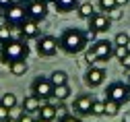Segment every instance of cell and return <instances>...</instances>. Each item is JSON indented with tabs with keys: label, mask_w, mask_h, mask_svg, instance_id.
<instances>
[{
	"label": "cell",
	"mask_w": 130,
	"mask_h": 122,
	"mask_svg": "<svg viewBox=\"0 0 130 122\" xmlns=\"http://www.w3.org/2000/svg\"><path fill=\"white\" fill-rule=\"evenodd\" d=\"M60 50L62 52H66V54L74 56V54H80V52H85L89 46L85 42V33L76 29V27H68L66 31L60 35Z\"/></svg>",
	"instance_id": "1"
},
{
	"label": "cell",
	"mask_w": 130,
	"mask_h": 122,
	"mask_svg": "<svg viewBox=\"0 0 130 122\" xmlns=\"http://www.w3.org/2000/svg\"><path fill=\"white\" fill-rule=\"evenodd\" d=\"M29 56V46L25 44V39H10L6 44H2L0 48V60L4 64H12L17 60H27Z\"/></svg>",
	"instance_id": "2"
},
{
	"label": "cell",
	"mask_w": 130,
	"mask_h": 122,
	"mask_svg": "<svg viewBox=\"0 0 130 122\" xmlns=\"http://www.w3.org/2000/svg\"><path fill=\"white\" fill-rule=\"evenodd\" d=\"M31 93L37 95L41 101L52 99V97H54V85H52L50 77H43V75L35 77V79H33V83H31Z\"/></svg>",
	"instance_id": "3"
},
{
	"label": "cell",
	"mask_w": 130,
	"mask_h": 122,
	"mask_svg": "<svg viewBox=\"0 0 130 122\" xmlns=\"http://www.w3.org/2000/svg\"><path fill=\"white\" fill-rule=\"evenodd\" d=\"M105 99H111V101H116L120 103V106H124V103L130 99V85H124L122 81H113L107 85V89H105Z\"/></svg>",
	"instance_id": "4"
},
{
	"label": "cell",
	"mask_w": 130,
	"mask_h": 122,
	"mask_svg": "<svg viewBox=\"0 0 130 122\" xmlns=\"http://www.w3.org/2000/svg\"><path fill=\"white\" fill-rule=\"evenodd\" d=\"M60 48V42L54 35H39L37 37V54L43 58H52Z\"/></svg>",
	"instance_id": "5"
},
{
	"label": "cell",
	"mask_w": 130,
	"mask_h": 122,
	"mask_svg": "<svg viewBox=\"0 0 130 122\" xmlns=\"http://www.w3.org/2000/svg\"><path fill=\"white\" fill-rule=\"evenodd\" d=\"M27 19V8L19 2H14L10 4L8 8H4V21L8 25H21L23 21Z\"/></svg>",
	"instance_id": "6"
},
{
	"label": "cell",
	"mask_w": 130,
	"mask_h": 122,
	"mask_svg": "<svg viewBox=\"0 0 130 122\" xmlns=\"http://www.w3.org/2000/svg\"><path fill=\"white\" fill-rule=\"evenodd\" d=\"M93 52L97 54V60L99 62H107L109 58H113V42H107V39H97L95 44H91Z\"/></svg>",
	"instance_id": "7"
},
{
	"label": "cell",
	"mask_w": 130,
	"mask_h": 122,
	"mask_svg": "<svg viewBox=\"0 0 130 122\" xmlns=\"http://www.w3.org/2000/svg\"><path fill=\"white\" fill-rule=\"evenodd\" d=\"M25 8H27V17L33 21H43L47 17V4L41 2V0H31V2L25 4Z\"/></svg>",
	"instance_id": "8"
},
{
	"label": "cell",
	"mask_w": 130,
	"mask_h": 122,
	"mask_svg": "<svg viewBox=\"0 0 130 122\" xmlns=\"http://www.w3.org/2000/svg\"><path fill=\"white\" fill-rule=\"evenodd\" d=\"M105 81V68H99V66H89V71L85 73V83L91 87V89H95V87L103 85Z\"/></svg>",
	"instance_id": "9"
},
{
	"label": "cell",
	"mask_w": 130,
	"mask_h": 122,
	"mask_svg": "<svg viewBox=\"0 0 130 122\" xmlns=\"http://www.w3.org/2000/svg\"><path fill=\"white\" fill-rule=\"evenodd\" d=\"M111 27V19L105 15V12H95L91 19H89V29L97 31V33H103Z\"/></svg>",
	"instance_id": "10"
},
{
	"label": "cell",
	"mask_w": 130,
	"mask_h": 122,
	"mask_svg": "<svg viewBox=\"0 0 130 122\" xmlns=\"http://www.w3.org/2000/svg\"><path fill=\"white\" fill-rule=\"evenodd\" d=\"M93 101L91 95H78L72 103V110L78 114V116H91V108H93Z\"/></svg>",
	"instance_id": "11"
},
{
	"label": "cell",
	"mask_w": 130,
	"mask_h": 122,
	"mask_svg": "<svg viewBox=\"0 0 130 122\" xmlns=\"http://www.w3.org/2000/svg\"><path fill=\"white\" fill-rule=\"evenodd\" d=\"M21 31H23V39H37L39 37V21H33V19H27L21 23Z\"/></svg>",
	"instance_id": "12"
},
{
	"label": "cell",
	"mask_w": 130,
	"mask_h": 122,
	"mask_svg": "<svg viewBox=\"0 0 130 122\" xmlns=\"http://www.w3.org/2000/svg\"><path fill=\"white\" fill-rule=\"evenodd\" d=\"M41 99L37 97V95H27L25 99H23V103H21V110L23 112H27V114H33V112H39V108H41Z\"/></svg>",
	"instance_id": "13"
},
{
	"label": "cell",
	"mask_w": 130,
	"mask_h": 122,
	"mask_svg": "<svg viewBox=\"0 0 130 122\" xmlns=\"http://www.w3.org/2000/svg\"><path fill=\"white\" fill-rule=\"evenodd\" d=\"M52 4L56 6L58 12H70V10H76V6L80 4V0H54Z\"/></svg>",
	"instance_id": "14"
},
{
	"label": "cell",
	"mask_w": 130,
	"mask_h": 122,
	"mask_svg": "<svg viewBox=\"0 0 130 122\" xmlns=\"http://www.w3.org/2000/svg\"><path fill=\"white\" fill-rule=\"evenodd\" d=\"M39 118H43V120H50V122H54L58 116H56V106H52V103H47V101H43L41 103V108H39Z\"/></svg>",
	"instance_id": "15"
},
{
	"label": "cell",
	"mask_w": 130,
	"mask_h": 122,
	"mask_svg": "<svg viewBox=\"0 0 130 122\" xmlns=\"http://www.w3.org/2000/svg\"><path fill=\"white\" fill-rule=\"evenodd\" d=\"M76 15L80 17V19H91V17L95 15V6L91 4V2H80L78 6H76Z\"/></svg>",
	"instance_id": "16"
},
{
	"label": "cell",
	"mask_w": 130,
	"mask_h": 122,
	"mask_svg": "<svg viewBox=\"0 0 130 122\" xmlns=\"http://www.w3.org/2000/svg\"><path fill=\"white\" fill-rule=\"evenodd\" d=\"M0 106H4V108H8L10 112L14 110V108H17L19 106V99H17V95H14V93H2V95H0Z\"/></svg>",
	"instance_id": "17"
},
{
	"label": "cell",
	"mask_w": 130,
	"mask_h": 122,
	"mask_svg": "<svg viewBox=\"0 0 130 122\" xmlns=\"http://www.w3.org/2000/svg\"><path fill=\"white\" fill-rule=\"evenodd\" d=\"M50 81L54 87H60V85H68V75L64 73V71H54L50 75Z\"/></svg>",
	"instance_id": "18"
},
{
	"label": "cell",
	"mask_w": 130,
	"mask_h": 122,
	"mask_svg": "<svg viewBox=\"0 0 130 122\" xmlns=\"http://www.w3.org/2000/svg\"><path fill=\"white\" fill-rule=\"evenodd\" d=\"M8 68H10V73H12L14 77H21V75H25V73H27V68H29V64H27L25 60H17V62H12V64H8Z\"/></svg>",
	"instance_id": "19"
},
{
	"label": "cell",
	"mask_w": 130,
	"mask_h": 122,
	"mask_svg": "<svg viewBox=\"0 0 130 122\" xmlns=\"http://www.w3.org/2000/svg\"><path fill=\"white\" fill-rule=\"evenodd\" d=\"M130 56V46H116L113 48V58H116L120 64Z\"/></svg>",
	"instance_id": "20"
},
{
	"label": "cell",
	"mask_w": 130,
	"mask_h": 122,
	"mask_svg": "<svg viewBox=\"0 0 130 122\" xmlns=\"http://www.w3.org/2000/svg\"><path fill=\"white\" fill-rule=\"evenodd\" d=\"M68 95H70V87H68V85L54 87V99H58V101H64V99H68Z\"/></svg>",
	"instance_id": "21"
},
{
	"label": "cell",
	"mask_w": 130,
	"mask_h": 122,
	"mask_svg": "<svg viewBox=\"0 0 130 122\" xmlns=\"http://www.w3.org/2000/svg\"><path fill=\"white\" fill-rule=\"evenodd\" d=\"M12 39V25L4 23V25H0V44H6Z\"/></svg>",
	"instance_id": "22"
},
{
	"label": "cell",
	"mask_w": 130,
	"mask_h": 122,
	"mask_svg": "<svg viewBox=\"0 0 130 122\" xmlns=\"http://www.w3.org/2000/svg\"><path fill=\"white\" fill-rule=\"evenodd\" d=\"M99 8H101V12H111L120 6H118L116 0H99Z\"/></svg>",
	"instance_id": "23"
},
{
	"label": "cell",
	"mask_w": 130,
	"mask_h": 122,
	"mask_svg": "<svg viewBox=\"0 0 130 122\" xmlns=\"http://www.w3.org/2000/svg\"><path fill=\"white\" fill-rule=\"evenodd\" d=\"M120 112V103L111 101V99H105V116H116Z\"/></svg>",
	"instance_id": "24"
},
{
	"label": "cell",
	"mask_w": 130,
	"mask_h": 122,
	"mask_svg": "<svg viewBox=\"0 0 130 122\" xmlns=\"http://www.w3.org/2000/svg\"><path fill=\"white\" fill-rule=\"evenodd\" d=\"M113 46H130V35L124 31L116 33V37H113Z\"/></svg>",
	"instance_id": "25"
},
{
	"label": "cell",
	"mask_w": 130,
	"mask_h": 122,
	"mask_svg": "<svg viewBox=\"0 0 130 122\" xmlns=\"http://www.w3.org/2000/svg\"><path fill=\"white\" fill-rule=\"evenodd\" d=\"M91 116H105V101H93Z\"/></svg>",
	"instance_id": "26"
},
{
	"label": "cell",
	"mask_w": 130,
	"mask_h": 122,
	"mask_svg": "<svg viewBox=\"0 0 130 122\" xmlns=\"http://www.w3.org/2000/svg\"><path fill=\"white\" fill-rule=\"evenodd\" d=\"M85 62H89V66H93L95 62H99V60H97V54L93 52V48H87L85 50Z\"/></svg>",
	"instance_id": "27"
},
{
	"label": "cell",
	"mask_w": 130,
	"mask_h": 122,
	"mask_svg": "<svg viewBox=\"0 0 130 122\" xmlns=\"http://www.w3.org/2000/svg\"><path fill=\"white\" fill-rule=\"evenodd\" d=\"M83 33H85V42H87V46H91V44L97 42V31H93V29H85Z\"/></svg>",
	"instance_id": "28"
},
{
	"label": "cell",
	"mask_w": 130,
	"mask_h": 122,
	"mask_svg": "<svg viewBox=\"0 0 130 122\" xmlns=\"http://www.w3.org/2000/svg\"><path fill=\"white\" fill-rule=\"evenodd\" d=\"M56 116H58V120H62V118L68 116V108L64 106V101H60L58 106H56Z\"/></svg>",
	"instance_id": "29"
},
{
	"label": "cell",
	"mask_w": 130,
	"mask_h": 122,
	"mask_svg": "<svg viewBox=\"0 0 130 122\" xmlns=\"http://www.w3.org/2000/svg\"><path fill=\"white\" fill-rule=\"evenodd\" d=\"M10 118V110L4 108V106H0V122H6Z\"/></svg>",
	"instance_id": "30"
},
{
	"label": "cell",
	"mask_w": 130,
	"mask_h": 122,
	"mask_svg": "<svg viewBox=\"0 0 130 122\" xmlns=\"http://www.w3.org/2000/svg\"><path fill=\"white\" fill-rule=\"evenodd\" d=\"M17 120H19V122H35V120H33V116L27 114V112H21V116H19Z\"/></svg>",
	"instance_id": "31"
},
{
	"label": "cell",
	"mask_w": 130,
	"mask_h": 122,
	"mask_svg": "<svg viewBox=\"0 0 130 122\" xmlns=\"http://www.w3.org/2000/svg\"><path fill=\"white\" fill-rule=\"evenodd\" d=\"M107 17H109V19L111 21H118V19H122V12L116 8V10H111V12H107Z\"/></svg>",
	"instance_id": "32"
},
{
	"label": "cell",
	"mask_w": 130,
	"mask_h": 122,
	"mask_svg": "<svg viewBox=\"0 0 130 122\" xmlns=\"http://www.w3.org/2000/svg\"><path fill=\"white\" fill-rule=\"evenodd\" d=\"M58 122H83V120H80V116H66V118H62V120H58Z\"/></svg>",
	"instance_id": "33"
},
{
	"label": "cell",
	"mask_w": 130,
	"mask_h": 122,
	"mask_svg": "<svg viewBox=\"0 0 130 122\" xmlns=\"http://www.w3.org/2000/svg\"><path fill=\"white\" fill-rule=\"evenodd\" d=\"M10 4H14L12 0H0V8H8Z\"/></svg>",
	"instance_id": "34"
},
{
	"label": "cell",
	"mask_w": 130,
	"mask_h": 122,
	"mask_svg": "<svg viewBox=\"0 0 130 122\" xmlns=\"http://www.w3.org/2000/svg\"><path fill=\"white\" fill-rule=\"evenodd\" d=\"M124 77H126V79H130V64H128V66H124Z\"/></svg>",
	"instance_id": "35"
},
{
	"label": "cell",
	"mask_w": 130,
	"mask_h": 122,
	"mask_svg": "<svg viewBox=\"0 0 130 122\" xmlns=\"http://www.w3.org/2000/svg\"><path fill=\"white\" fill-rule=\"evenodd\" d=\"M122 122H130V112H126V114H124V118H122Z\"/></svg>",
	"instance_id": "36"
},
{
	"label": "cell",
	"mask_w": 130,
	"mask_h": 122,
	"mask_svg": "<svg viewBox=\"0 0 130 122\" xmlns=\"http://www.w3.org/2000/svg\"><path fill=\"white\" fill-rule=\"evenodd\" d=\"M118 2V6H124V4H128V0H116Z\"/></svg>",
	"instance_id": "37"
},
{
	"label": "cell",
	"mask_w": 130,
	"mask_h": 122,
	"mask_svg": "<svg viewBox=\"0 0 130 122\" xmlns=\"http://www.w3.org/2000/svg\"><path fill=\"white\" fill-rule=\"evenodd\" d=\"M35 122H50V120H43V118H37Z\"/></svg>",
	"instance_id": "38"
},
{
	"label": "cell",
	"mask_w": 130,
	"mask_h": 122,
	"mask_svg": "<svg viewBox=\"0 0 130 122\" xmlns=\"http://www.w3.org/2000/svg\"><path fill=\"white\" fill-rule=\"evenodd\" d=\"M6 122H19V120H14V118H8V120H6Z\"/></svg>",
	"instance_id": "39"
},
{
	"label": "cell",
	"mask_w": 130,
	"mask_h": 122,
	"mask_svg": "<svg viewBox=\"0 0 130 122\" xmlns=\"http://www.w3.org/2000/svg\"><path fill=\"white\" fill-rule=\"evenodd\" d=\"M41 2H45V4H50V2H54V0H41Z\"/></svg>",
	"instance_id": "40"
},
{
	"label": "cell",
	"mask_w": 130,
	"mask_h": 122,
	"mask_svg": "<svg viewBox=\"0 0 130 122\" xmlns=\"http://www.w3.org/2000/svg\"><path fill=\"white\" fill-rule=\"evenodd\" d=\"M21 2H25V4H27V2H31V0H21Z\"/></svg>",
	"instance_id": "41"
}]
</instances>
